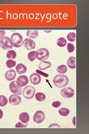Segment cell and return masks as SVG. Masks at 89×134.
Segmentation results:
<instances>
[{
  "mask_svg": "<svg viewBox=\"0 0 89 134\" xmlns=\"http://www.w3.org/2000/svg\"><path fill=\"white\" fill-rule=\"evenodd\" d=\"M17 73L19 74H23L26 72L27 67L23 64H19L16 67Z\"/></svg>",
  "mask_w": 89,
  "mask_h": 134,
  "instance_id": "cell-16",
  "label": "cell"
},
{
  "mask_svg": "<svg viewBox=\"0 0 89 134\" xmlns=\"http://www.w3.org/2000/svg\"><path fill=\"white\" fill-rule=\"evenodd\" d=\"M67 50H68V52L70 53H73L75 50L74 45L73 44H71L70 43L67 44Z\"/></svg>",
  "mask_w": 89,
  "mask_h": 134,
  "instance_id": "cell-28",
  "label": "cell"
},
{
  "mask_svg": "<svg viewBox=\"0 0 89 134\" xmlns=\"http://www.w3.org/2000/svg\"><path fill=\"white\" fill-rule=\"evenodd\" d=\"M0 47L4 50H9L13 47V44L11 39L7 36H5L0 40Z\"/></svg>",
  "mask_w": 89,
  "mask_h": 134,
  "instance_id": "cell-6",
  "label": "cell"
},
{
  "mask_svg": "<svg viewBox=\"0 0 89 134\" xmlns=\"http://www.w3.org/2000/svg\"><path fill=\"white\" fill-rule=\"evenodd\" d=\"M49 128H60L61 126L57 124H52L51 125H50L49 126Z\"/></svg>",
  "mask_w": 89,
  "mask_h": 134,
  "instance_id": "cell-32",
  "label": "cell"
},
{
  "mask_svg": "<svg viewBox=\"0 0 89 134\" xmlns=\"http://www.w3.org/2000/svg\"><path fill=\"white\" fill-rule=\"evenodd\" d=\"M61 95L62 97L69 98L73 97L75 94L74 90L71 87H66L62 89L60 92Z\"/></svg>",
  "mask_w": 89,
  "mask_h": 134,
  "instance_id": "cell-7",
  "label": "cell"
},
{
  "mask_svg": "<svg viewBox=\"0 0 89 134\" xmlns=\"http://www.w3.org/2000/svg\"><path fill=\"white\" fill-rule=\"evenodd\" d=\"M15 127L16 128H19V127H21V128H23V127H26V125H24L22 124V122H19L18 123H17L15 125Z\"/></svg>",
  "mask_w": 89,
  "mask_h": 134,
  "instance_id": "cell-31",
  "label": "cell"
},
{
  "mask_svg": "<svg viewBox=\"0 0 89 134\" xmlns=\"http://www.w3.org/2000/svg\"><path fill=\"white\" fill-rule=\"evenodd\" d=\"M61 103L59 100H56V101H55L52 103V106L55 108H58L61 106Z\"/></svg>",
  "mask_w": 89,
  "mask_h": 134,
  "instance_id": "cell-30",
  "label": "cell"
},
{
  "mask_svg": "<svg viewBox=\"0 0 89 134\" xmlns=\"http://www.w3.org/2000/svg\"><path fill=\"white\" fill-rule=\"evenodd\" d=\"M17 81L22 86V87H24L26 86L28 83V79L26 75H22L18 77L17 79Z\"/></svg>",
  "mask_w": 89,
  "mask_h": 134,
  "instance_id": "cell-13",
  "label": "cell"
},
{
  "mask_svg": "<svg viewBox=\"0 0 89 134\" xmlns=\"http://www.w3.org/2000/svg\"><path fill=\"white\" fill-rule=\"evenodd\" d=\"M35 98L39 102H42L46 99V96L41 92H37L35 94Z\"/></svg>",
  "mask_w": 89,
  "mask_h": 134,
  "instance_id": "cell-21",
  "label": "cell"
},
{
  "mask_svg": "<svg viewBox=\"0 0 89 134\" xmlns=\"http://www.w3.org/2000/svg\"><path fill=\"white\" fill-rule=\"evenodd\" d=\"M28 59L29 61L33 62L36 59H37V54L36 52L35 51H31L29 52L28 54Z\"/></svg>",
  "mask_w": 89,
  "mask_h": 134,
  "instance_id": "cell-23",
  "label": "cell"
},
{
  "mask_svg": "<svg viewBox=\"0 0 89 134\" xmlns=\"http://www.w3.org/2000/svg\"><path fill=\"white\" fill-rule=\"evenodd\" d=\"M6 34V31L3 30H0V40H1L2 38L5 37Z\"/></svg>",
  "mask_w": 89,
  "mask_h": 134,
  "instance_id": "cell-33",
  "label": "cell"
},
{
  "mask_svg": "<svg viewBox=\"0 0 89 134\" xmlns=\"http://www.w3.org/2000/svg\"><path fill=\"white\" fill-rule=\"evenodd\" d=\"M5 78L8 81H14L16 76V73L14 69H10L7 70L5 73Z\"/></svg>",
  "mask_w": 89,
  "mask_h": 134,
  "instance_id": "cell-12",
  "label": "cell"
},
{
  "mask_svg": "<svg viewBox=\"0 0 89 134\" xmlns=\"http://www.w3.org/2000/svg\"><path fill=\"white\" fill-rule=\"evenodd\" d=\"M9 88L10 91L14 94L20 95L22 93V86L17 81H14L10 83Z\"/></svg>",
  "mask_w": 89,
  "mask_h": 134,
  "instance_id": "cell-3",
  "label": "cell"
},
{
  "mask_svg": "<svg viewBox=\"0 0 89 134\" xmlns=\"http://www.w3.org/2000/svg\"><path fill=\"white\" fill-rule=\"evenodd\" d=\"M16 53L15 51L13 50H10L9 51H8L6 54V57L8 59H14L16 57Z\"/></svg>",
  "mask_w": 89,
  "mask_h": 134,
  "instance_id": "cell-24",
  "label": "cell"
},
{
  "mask_svg": "<svg viewBox=\"0 0 89 134\" xmlns=\"http://www.w3.org/2000/svg\"><path fill=\"white\" fill-rule=\"evenodd\" d=\"M70 110L68 108H61L58 110V113L59 114H60L61 116H68L70 114Z\"/></svg>",
  "mask_w": 89,
  "mask_h": 134,
  "instance_id": "cell-19",
  "label": "cell"
},
{
  "mask_svg": "<svg viewBox=\"0 0 89 134\" xmlns=\"http://www.w3.org/2000/svg\"><path fill=\"white\" fill-rule=\"evenodd\" d=\"M76 120V117H74V118H73V124H74V125L75 126H76V120Z\"/></svg>",
  "mask_w": 89,
  "mask_h": 134,
  "instance_id": "cell-35",
  "label": "cell"
},
{
  "mask_svg": "<svg viewBox=\"0 0 89 134\" xmlns=\"http://www.w3.org/2000/svg\"><path fill=\"white\" fill-rule=\"evenodd\" d=\"M22 45L24 46L25 48H26L28 50L34 49L36 47L35 41L30 39H25L23 41Z\"/></svg>",
  "mask_w": 89,
  "mask_h": 134,
  "instance_id": "cell-9",
  "label": "cell"
},
{
  "mask_svg": "<svg viewBox=\"0 0 89 134\" xmlns=\"http://www.w3.org/2000/svg\"><path fill=\"white\" fill-rule=\"evenodd\" d=\"M27 36L31 39H35L39 35V31L36 30H29L27 31Z\"/></svg>",
  "mask_w": 89,
  "mask_h": 134,
  "instance_id": "cell-18",
  "label": "cell"
},
{
  "mask_svg": "<svg viewBox=\"0 0 89 134\" xmlns=\"http://www.w3.org/2000/svg\"><path fill=\"white\" fill-rule=\"evenodd\" d=\"M11 40L13 46L16 48H20L23 44V37L20 33L15 32L12 35Z\"/></svg>",
  "mask_w": 89,
  "mask_h": 134,
  "instance_id": "cell-2",
  "label": "cell"
},
{
  "mask_svg": "<svg viewBox=\"0 0 89 134\" xmlns=\"http://www.w3.org/2000/svg\"><path fill=\"white\" fill-rule=\"evenodd\" d=\"M29 80H30V82L32 85H39L41 81V75L37 73H33L29 77Z\"/></svg>",
  "mask_w": 89,
  "mask_h": 134,
  "instance_id": "cell-11",
  "label": "cell"
},
{
  "mask_svg": "<svg viewBox=\"0 0 89 134\" xmlns=\"http://www.w3.org/2000/svg\"><path fill=\"white\" fill-rule=\"evenodd\" d=\"M57 72L60 74H65L67 71V67L66 65H61L58 66L57 69Z\"/></svg>",
  "mask_w": 89,
  "mask_h": 134,
  "instance_id": "cell-22",
  "label": "cell"
},
{
  "mask_svg": "<svg viewBox=\"0 0 89 134\" xmlns=\"http://www.w3.org/2000/svg\"><path fill=\"white\" fill-rule=\"evenodd\" d=\"M36 54L37 59L40 61H44L47 60L50 56L49 50L46 48L39 49L36 52Z\"/></svg>",
  "mask_w": 89,
  "mask_h": 134,
  "instance_id": "cell-4",
  "label": "cell"
},
{
  "mask_svg": "<svg viewBox=\"0 0 89 134\" xmlns=\"http://www.w3.org/2000/svg\"><path fill=\"white\" fill-rule=\"evenodd\" d=\"M69 78L65 75H57L54 78V85L57 88L66 87L69 83Z\"/></svg>",
  "mask_w": 89,
  "mask_h": 134,
  "instance_id": "cell-1",
  "label": "cell"
},
{
  "mask_svg": "<svg viewBox=\"0 0 89 134\" xmlns=\"http://www.w3.org/2000/svg\"><path fill=\"white\" fill-rule=\"evenodd\" d=\"M67 64L70 69H75L76 66V60L75 57H70L67 62Z\"/></svg>",
  "mask_w": 89,
  "mask_h": 134,
  "instance_id": "cell-15",
  "label": "cell"
},
{
  "mask_svg": "<svg viewBox=\"0 0 89 134\" xmlns=\"http://www.w3.org/2000/svg\"><path fill=\"white\" fill-rule=\"evenodd\" d=\"M51 66V63L50 62L42 61L39 64V68L41 70H44L50 68Z\"/></svg>",
  "mask_w": 89,
  "mask_h": 134,
  "instance_id": "cell-17",
  "label": "cell"
},
{
  "mask_svg": "<svg viewBox=\"0 0 89 134\" xmlns=\"http://www.w3.org/2000/svg\"><path fill=\"white\" fill-rule=\"evenodd\" d=\"M36 73L39 74V75H41V76H43V77H46V78L48 77L49 76V74L48 73H45L44 72H42L41 70L37 69L36 70Z\"/></svg>",
  "mask_w": 89,
  "mask_h": 134,
  "instance_id": "cell-29",
  "label": "cell"
},
{
  "mask_svg": "<svg viewBox=\"0 0 89 134\" xmlns=\"http://www.w3.org/2000/svg\"><path fill=\"white\" fill-rule=\"evenodd\" d=\"M8 103V99L5 96H0V106L3 107Z\"/></svg>",
  "mask_w": 89,
  "mask_h": 134,
  "instance_id": "cell-25",
  "label": "cell"
},
{
  "mask_svg": "<svg viewBox=\"0 0 89 134\" xmlns=\"http://www.w3.org/2000/svg\"><path fill=\"white\" fill-rule=\"evenodd\" d=\"M16 61L12 59H9L6 62V65L7 66V68H11L12 67L15 66L16 65Z\"/></svg>",
  "mask_w": 89,
  "mask_h": 134,
  "instance_id": "cell-27",
  "label": "cell"
},
{
  "mask_svg": "<svg viewBox=\"0 0 89 134\" xmlns=\"http://www.w3.org/2000/svg\"><path fill=\"white\" fill-rule=\"evenodd\" d=\"M45 119V114L42 111H37L33 116V121L36 124H40L43 122Z\"/></svg>",
  "mask_w": 89,
  "mask_h": 134,
  "instance_id": "cell-8",
  "label": "cell"
},
{
  "mask_svg": "<svg viewBox=\"0 0 89 134\" xmlns=\"http://www.w3.org/2000/svg\"><path fill=\"white\" fill-rule=\"evenodd\" d=\"M21 98L19 95L12 94L9 98V103L13 106H16L19 104L21 102Z\"/></svg>",
  "mask_w": 89,
  "mask_h": 134,
  "instance_id": "cell-10",
  "label": "cell"
},
{
  "mask_svg": "<svg viewBox=\"0 0 89 134\" xmlns=\"http://www.w3.org/2000/svg\"><path fill=\"white\" fill-rule=\"evenodd\" d=\"M19 119L23 124H27L29 120V116L27 112H22L19 115Z\"/></svg>",
  "mask_w": 89,
  "mask_h": 134,
  "instance_id": "cell-14",
  "label": "cell"
},
{
  "mask_svg": "<svg viewBox=\"0 0 89 134\" xmlns=\"http://www.w3.org/2000/svg\"><path fill=\"white\" fill-rule=\"evenodd\" d=\"M3 115V112L2 110H0V120L2 118Z\"/></svg>",
  "mask_w": 89,
  "mask_h": 134,
  "instance_id": "cell-34",
  "label": "cell"
},
{
  "mask_svg": "<svg viewBox=\"0 0 89 134\" xmlns=\"http://www.w3.org/2000/svg\"><path fill=\"white\" fill-rule=\"evenodd\" d=\"M67 40H68L70 41H71V42L75 41L76 40V34L75 32H69L68 34H67Z\"/></svg>",
  "mask_w": 89,
  "mask_h": 134,
  "instance_id": "cell-26",
  "label": "cell"
},
{
  "mask_svg": "<svg viewBox=\"0 0 89 134\" xmlns=\"http://www.w3.org/2000/svg\"><path fill=\"white\" fill-rule=\"evenodd\" d=\"M57 45L60 47H64L67 45V40L65 37H60L57 40Z\"/></svg>",
  "mask_w": 89,
  "mask_h": 134,
  "instance_id": "cell-20",
  "label": "cell"
},
{
  "mask_svg": "<svg viewBox=\"0 0 89 134\" xmlns=\"http://www.w3.org/2000/svg\"><path fill=\"white\" fill-rule=\"evenodd\" d=\"M35 94V90L31 86H28L23 90L22 94L23 97L27 99L32 98Z\"/></svg>",
  "mask_w": 89,
  "mask_h": 134,
  "instance_id": "cell-5",
  "label": "cell"
}]
</instances>
